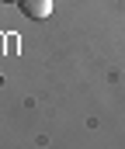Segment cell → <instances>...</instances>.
I'll list each match as a JSON object with an SVG mask.
<instances>
[{"instance_id":"6da1fadb","label":"cell","mask_w":125,"mask_h":149,"mask_svg":"<svg viewBox=\"0 0 125 149\" xmlns=\"http://www.w3.org/2000/svg\"><path fill=\"white\" fill-rule=\"evenodd\" d=\"M17 7H21V14L31 17V21H45V17L52 14V0H17Z\"/></svg>"},{"instance_id":"7a4b0ae2","label":"cell","mask_w":125,"mask_h":149,"mask_svg":"<svg viewBox=\"0 0 125 149\" xmlns=\"http://www.w3.org/2000/svg\"><path fill=\"white\" fill-rule=\"evenodd\" d=\"M3 3H17V0H3Z\"/></svg>"}]
</instances>
